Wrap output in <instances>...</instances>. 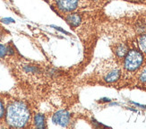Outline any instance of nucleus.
<instances>
[{"mask_svg": "<svg viewBox=\"0 0 146 129\" xmlns=\"http://www.w3.org/2000/svg\"><path fill=\"white\" fill-rule=\"evenodd\" d=\"M29 118V109L24 103L15 101L9 105L6 113V121L11 126L23 127L26 125Z\"/></svg>", "mask_w": 146, "mask_h": 129, "instance_id": "f257e3e1", "label": "nucleus"}, {"mask_svg": "<svg viewBox=\"0 0 146 129\" xmlns=\"http://www.w3.org/2000/svg\"><path fill=\"white\" fill-rule=\"evenodd\" d=\"M143 55L135 49L130 50L126 53L125 59V67L128 71H135L140 67L143 63Z\"/></svg>", "mask_w": 146, "mask_h": 129, "instance_id": "f03ea898", "label": "nucleus"}, {"mask_svg": "<svg viewBox=\"0 0 146 129\" xmlns=\"http://www.w3.org/2000/svg\"><path fill=\"white\" fill-rule=\"evenodd\" d=\"M52 120L56 125L61 126H66L69 121H70V114L66 110H59L54 114Z\"/></svg>", "mask_w": 146, "mask_h": 129, "instance_id": "7ed1b4c3", "label": "nucleus"}, {"mask_svg": "<svg viewBox=\"0 0 146 129\" xmlns=\"http://www.w3.org/2000/svg\"><path fill=\"white\" fill-rule=\"evenodd\" d=\"M58 7L65 12H71L78 5L79 0H56Z\"/></svg>", "mask_w": 146, "mask_h": 129, "instance_id": "20e7f679", "label": "nucleus"}, {"mask_svg": "<svg viewBox=\"0 0 146 129\" xmlns=\"http://www.w3.org/2000/svg\"><path fill=\"white\" fill-rule=\"evenodd\" d=\"M81 16L77 14H72L69 15L66 17V22L68 23L69 25H71L72 27H77L78 25L81 23Z\"/></svg>", "mask_w": 146, "mask_h": 129, "instance_id": "39448f33", "label": "nucleus"}, {"mask_svg": "<svg viewBox=\"0 0 146 129\" xmlns=\"http://www.w3.org/2000/svg\"><path fill=\"white\" fill-rule=\"evenodd\" d=\"M119 76H120V71L113 70L105 76V81L108 82H114L119 78Z\"/></svg>", "mask_w": 146, "mask_h": 129, "instance_id": "423d86ee", "label": "nucleus"}, {"mask_svg": "<svg viewBox=\"0 0 146 129\" xmlns=\"http://www.w3.org/2000/svg\"><path fill=\"white\" fill-rule=\"evenodd\" d=\"M34 124L39 128L45 127V118H44V116L41 114H37L34 117Z\"/></svg>", "mask_w": 146, "mask_h": 129, "instance_id": "0eeeda50", "label": "nucleus"}, {"mask_svg": "<svg viewBox=\"0 0 146 129\" xmlns=\"http://www.w3.org/2000/svg\"><path fill=\"white\" fill-rule=\"evenodd\" d=\"M126 53H127V47H126L125 45H124V44L119 45V46L116 49V54L119 57H122L125 56Z\"/></svg>", "mask_w": 146, "mask_h": 129, "instance_id": "6e6552de", "label": "nucleus"}, {"mask_svg": "<svg viewBox=\"0 0 146 129\" xmlns=\"http://www.w3.org/2000/svg\"><path fill=\"white\" fill-rule=\"evenodd\" d=\"M138 42H139V46H140L141 49L146 54V34H143L139 38Z\"/></svg>", "mask_w": 146, "mask_h": 129, "instance_id": "1a4fd4ad", "label": "nucleus"}, {"mask_svg": "<svg viewBox=\"0 0 146 129\" xmlns=\"http://www.w3.org/2000/svg\"><path fill=\"white\" fill-rule=\"evenodd\" d=\"M8 50H9V49H7L5 46H4V45L0 44V57H4L8 53Z\"/></svg>", "mask_w": 146, "mask_h": 129, "instance_id": "9d476101", "label": "nucleus"}, {"mask_svg": "<svg viewBox=\"0 0 146 129\" xmlns=\"http://www.w3.org/2000/svg\"><path fill=\"white\" fill-rule=\"evenodd\" d=\"M24 69H25L26 72H30V73H37V72H39V69H38L37 67H34V66H28L25 67Z\"/></svg>", "mask_w": 146, "mask_h": 129, "instance_id": "9b49d317", "label": "nucleus"}, {"mask_svg": "<svg viewBox=\"0 0 146 129\" xmlns=\"http://www.w3.org/2000/svg\"><path fill=\"white\" fill-rule=\"evenodd\" d=\"M140 80L143 82H146V68L143 71V73L140 75Z\"/></svg>", "mask_w": 146, "mask_h": 129, "instance_id": "f8f14e48", "label": "nucleus"}, {"mask_svg": "<svg viewBox=\"0 0 146 129\" xmlns=\"http://www.w3.org/2000/svg\"><path fill=\"white\" fill-rule=\"evenodd\" d=\"M1 21H2L3 23H15V20H14V19H12V18H5V19H2Z\"/></svg>", "mask_w": 146, "mask_h": 129, "instance_id": "ddd939ff", "label": "nucleus"}, {"mask_svg": "<svg viewBox=\"0 0 146 129\" xmlns=\"http://www.w3.org/2000/svg\"><path fill=\"white\" fill-rule=\"evenodd\" d=\"M4 106H3V103L0 101V118H1L3 117L4 115Z\"/></svg>", "mask_w": 146, "mask_h": 129, "instance_id": "4468645a", "label": "nucleus"}, {"mask_svg": "<svg viewBox=\"0 0 146 129\" xmlns=\"http://www.w3.org/2000/svg\"><path fill=\"white\" fill-rule=\"evenodd\" d=\"M101 100H102V101H110V99H102Z\"/></svg>", "mask_w": 146, "mask_h": 129, "instance_id": "2eb2a0df", "label": "nucleus"}]
</instances>
